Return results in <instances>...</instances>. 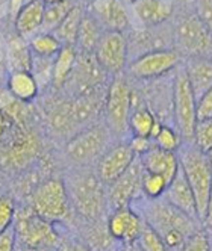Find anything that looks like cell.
Instances as JSON below:
<instances>
[{
	"label": "cell",
	"mask_w": 212,
	"mask_h": 251,
	"mask_svg": "<svg viewBox=\"0 0 212 251\" xmlns=\"http://www.w3.org/2000/svg\"><path fill=\"white\" fill-rule=\"evenodd\" d=\"M132 114V86L126 76L118 75L106 88L102 121L115 139L129 138V118Z\"/></svg>",
	"instance_id": "obj_5"
},
{
	"label": "cell",
	"mask_w": 212,
	"mask_h": 251,
	"mask_svg": "<svg viewBox=\"0 0 212 251\" xmlns=\"http://www.w3.org/2000/svg\"><path fill=\"white\" fill-rule=\"evenodd\" d=\"M168 182L162 176L153 174V173H143V178H141V192L146 199H161L167 189Z\"/></svg>",
	"instance_id": "obj_34"
},
{
	"label": "cell",
	"mask_w": 212,
	"mask_h": 251,
	"mask_svg": "<svg viewBox=\"0 0 212 251\" xmlns=\"http://www.w3.org/2000/svg\"><path fill=\"white\" fill-rule=\"evenodd\" d=\"M153 146L167 150V151H178L182 146V136L176 130L171 124H162L159 132L153 136Z\"/></svg>",
	"instance_id": "obj_33"
},
{
	"label": "cell",
	"mask_w": 212,
	"mask_h": 251,
	"mask_svg": "<svg viewBox=\"0 0 212 251\" xmlns=\"http://www.w3.org/2000/svg\"><path fill=\"white\" fill-rule=\"evenodd\" d=\"M184 71L196 99L212 89V56L186 58Z\"/></svg>",
	"instance_id": "obj_23"
},
{
	"label": "cell",
	"mask_w": 212,
	"mask_h": 251,
	"mask_svg": "<svg viewBox=\"0 0 212 251\" xmlns=\"http://www.w3.org/2000/svg\"><path fill=\"white\" fill-rule=\"evenodd\" d=\"M103 30L125 32L131 29L132 17L129 8L121 0H93L88 8Z\"/></svg>",
	"instance_id": "obj_16"
},
{
	"label": "cell",
	"mask_w": 212,
	"mask_h": 251,
	"mask_svg": "<svg viewBox=\"0 0 212 251\" xmlns=\"http://www.w3.org/2000/svg\"><path fill=\"white\" fill-rule=\"evenodd\" d=\"M129 146L132 149V151L135 153V156H141L144 154L147 150H150L153 147V141L150 138H141V136H129Z\"/></svg>",
	"instance_id": "obj_42"
},
{
	"label": "cell",
	"mask_w": 212,
	"mask_h": 251,
	"mask_svg": "<svg viewBox=\"0 0 212 251\" xmlns=\"http://www.w3.org/2000/svg\"><path fill=\"white\" fill-rule=\"evenodd\" d=\"M135 157L136 156L129 146V141L117 139L105 150L93 168L102 183L105 186H109L132 165Z\"/></svg>",
	"instance_id": "obj_15"
},
{
	"label": "cell",
	"mask_w": 212,
	"mask_h": 251,
	"mask_svg": "<svg viewBox=\"0 0 212 251\" xmlns=\"http://www.w3.org/2000/svg\"><path fill=\"white\" fill-rule=\"evenodd\" d=\"M117 251H143L135 242L133 244H125V245H118Z\"/></svg>",
	"instance_id": "obj_49"
},
{
	"label": "cell",
	"mask_w": 212,
	"mask_h": 251,
	"mask_svg": "<svg viewBox=\"0 0 212 251\" xmlns=\"http://www.w3.org/2000/svg\"><path fill=\"white\" fill-rule=\"evenodd\" d=\"M15 210H17V206L11 197L0 195V233L12 227Z\"/></svg>",
	"instance_id": "obj_39"
},
{
	"label": "cell",
	"mask_w": 212,
	"mask_h": 251,
	"mask_svg": "<svg viewBox=\"0 0 212 251\" xmlns=\"http://www.w3.org/2000/svg\"><path fill=\"white\" fill-rule=\"evenodd\" d=\"M75 251H93V250L80 241H75Z\"/></svg>",
	"instance_id": "obj_50"
},
{
	"label": "cell",
	"mask_w": 212,
	"mask_h": 251,
	"mask_svg": "<svg viewBox=\"0 0 212 251\" xmlns=\"http://www.w3.org/2000/svg\"><path fill=\"white\" fill-rule=\"evenodd\" d=\"M15 251H56L50 248H26V247H17Z\"/></svg>",
	"instance_id": "obj_51"
},
{
	"label": "cell",
	"mask_w": 212,
	"mask_h": 251,
	"mask_svg": "<svg viewBox=\"0 0 212 251\" xmlns=\"http://www.w3.org/2000/svg\"><path fill=\"white\" fill-rule=\"evenodd\" d=\"M138 157L144 171L162 176L167 182H170L179 171V159L176 151H167L153 146L150 150Z\"/></svg>",
	"instance_id": "obj_21"
},
{
	"label": "cell",
	"mask_w": 212,
	"mask_h": 251,
	"mask_svg": "<svg viewBox=\"0 0 212 251\" xmlns=\"http://www.w3.org/2000/svg\"><path fill=\"white\" fill-rule=\"evenodd\" d=\"M27 44L32 55L41 58H55L62 49V44L58 41V38L49 32L35 33L32 38L27 40Z\"/></svg>",
	"instance_id": "obj_31"
},
{
	"label": "cell",
	"mask_w": 212,
	"mask_h": 251,
	"mask_svg": "<svg viewBox=\"0 0 212 251\" xmlns=\"http://www.w3.org/2000/svg\"><path fill=\"white\" fill-rule=\"evenodd\" d=\"M27 2V0H8V3H9V12L11 15L14 17L17 12L20 11V8Z\"/></svg>",
	"instance_id": "obj_46"
},
{
	"label": "cell",
	"mask_w": 212,
	"mask_h": 251,
	"mask_svg": "<svg viewBox=\"0 0 212 251\" xmlns=\"http://www.w3.org/2000/svg\"><path fill=\"white\" fill-rule=\"evenodd\" d=\"M12 130V124L11 121L8 120V117L2 112V109H0V144L8 138V135L11 133Z\"/></svg>",
	"instance_id": "obj_44"
},
{
	"label": "cell",
	"mask_w": 212,
	"mask_h": 251,
	"mask_svg": "<svg viewBox=\"0 0 212 251\" xmlns=\"http://www.w3.org/2000/svg\"><path fill=\"white\" fill-rule=\"evenodd\" d=\"M83 228H82V241L85 245L90 247L93 251H117L114 248L118 245L112 236L109 235L108 227H106V220L100 221H82Z\"/></svg>",
	"instance_id": "obj_25"
},
{
	"label": "cell",
	"mask_w": 212,
	"mask_h": 251,
	"mask_svg": "<svg viewBox=\"0 0 212 251\" xmlns=\"http://www.w3.org/2000/svg\"><path fill=\"white\" fill-rule=\"evenodd\" d=\"M56 251H75V241L62 238L61 244L56 247Z\"/></svg>",
	"instance_id": "obj_47"
},
{
	"label": "cell",
	"mask_w": 212,
	"mask_h": 251,
	"mask_svg": "<svg viewBox=\"0 0 212 251\" xmlns=\"http://www.w3.org/2000/svg\"><path fill=\"white\" fill-rule=\"evenodd\" d=\"M174 251H211V241L208 231L203 227L199 228L191 236H188L185 242Z\"/></svg>",
	"instance_id": "obj_38"
},
{
	"label": "cell",
	"mask_w": 212,
	"mask_h": 251,
	"mask_svg": "<svg viewBox=\"0 0 212 251\" xmlns=\"http://www.w3.org/2000/svg\"><path fill=\"white\" fill-rule=\"evenodd\" d=\"M83 14H85V9L76 3L72 8V11L65 15V19L59 23V26L52 32L62 46H75L76 44L78 32H79V26H80Z\"/></svg>",
	"instance_id": "obj_30"
},
{
	"label": "cell",
	"mask_w": 212,
	"mask_h": 251,
	"mask_svg": "<svg viewBox=\"0 0 212 251\" xmlns=\"http://www.w3.org/2000/svg\"><path fill=\"white\" fill-rule=\"evenodd\" d=\"M164 123L159 121L155 114L146 106L135 107L129 118V136H141V138H150L159 132Z\"/></svg>",
	"instance_id": "obj_27"
},
{
	"label": "cell",
	"mask_w": 212,
	"mask_h": 251,
	"mask_svg": "<svg viewBox=\"0 0 212 251\" xmlns=\"http://www.w3.org/2000/svg\"><path fill=\"white\" fill-rule=\"evenodd\" d=\"M105 70L97 64L93 53H78L76 65L73 73L70 75L67 85H72L70 97H82L88 94H94L108 88L106 85Z\"/></svg>",
	"instance_id": "obj_13"
},
{
	"label": "cell",
	"mask_w": 212,
	"mask_h": 251,
	"mask_svg": "<svg viewBox=\"0 0 212 251\" xmlns=\"http://www.w3.org/2000/svg\"><path fill=\"white\" fill-rule=\"evenodd\" d=\"M114 141L117 139L108 130L105 123L97 121L65 141L64 156L72 168L94 167L99 157Z\"/></svg>",
	"instance_id": "obj_4"
},
{
	"label": "cell",
	"mask_w": 212,
	"mask_h": 251,
	"mask_svg": "<svg viewBox=\"0 0 212 251\" xmlns=\"http://www.w3.org/2000/svg\"><path fill=\"white\" fill-rule=\"evenodd\" d=\"M29 207L53 224H62L75 215L64 180L56 177L46 178L32 189Z\"/></svg>",
	"instance_id": "obj_8"
},
{
	"label": "cell",
	"mask_w": 212,
	"mask_h": 251,
	"mask_svg": "<svg viewBox=\"0 0 212 251\" xmlns=\"http://www.w3.org/2000/svg\"><path fill=\"white\" fill-rule=\"evenodd\" d=\"M17 248V238L14 227L6 228L0 233V251H15Z\"/></svg>",
	"instance_id": "obj_43"
},
{
	"label": "cell",
	"mask_w": 212,
	"mask_h": 251,
	"mask_svg": "<svg viewBox=\"0 0 212 251\" xmlns=\"http://www.w3.org/2000/svg\"><path fill=\"white\" fill-rule=\"evenodd\" d=\"M5 86L12 99L26 104H30L40 96V86L30 71H9Z\"/></svg>",
	"instance_id": "obj_24"
},
{
	"label": "cell",
	"mask_w": 212,
	"mask_h": 251,
	"mask_svg": "<svg viewBox=\"0 0 212 251\" xmlns=\"http://www.w3.org/2000/svg\"><path fill=\"white\" fill-rule=\"evenodd\" d=\"M144 168L136 156L132 165L123 173L117 180L109 186H106V197H108L109 210L118 207H131L138 199L143 197L141 192V178H143Z\"/></svg>",
	"instance_id": "obj_14"
},
{
	"label": "cell",
	"mask_w": 212,
	"mask_h": 251,
	"mask_svg": "<svg viewBox=\"0 0 212 251\" xmlns=\"http://www.w3.org/2000/svg\"><path fill=\"white\" fill-rule=\"evenodd\" d=\"M46 120L50 132L55 136L68 139L80 130L73 114L70 97L53 100V103L46 109Z\"/></svg>",
	"instance_id": "obj_18"
},
{
	"label": "cell",
	"mask_w": 212,
	"mask_h": 251,
	"mask_svg": "<svg viewBox=\"0 0 212 251\" xmlns=\"http://www.w3.org/2000/svg\"><path fill=\"white\" fill-rule=\"evenodd\" d=\"M32 53L26 40L15 35L8 41L6 47V67L9 71H29Z\"/></svg>",
	"instance_id": "obj_29"
},
{
	"label": "cell",
	"mask_w": 212,
	"mask_h": 251,
	"mask_svg": "<svg viewBox=\"0 0 212 251\" xmlns=\"http://www.w3.org/2000/svg\"><path fill=\"white\" fill-rule=\"evenodd\" d=\"M191 142L203 153L212 149V118L200 120L196 123Z\"/></svg>",
	"instance_id": "obj_37"
},
{
	"label": "cell",
	"mask_w": 212,
	"mask_h": 251,
	"mask_svg": "<svg viewBox=\"0 0 212 251\" xmlns=\"http://www.w3.org/2000/svg\"><path fill=\"white\" fill-rule=\"evenodd\" d=\"M53 61L55 58H41L33 56L30 62V75L37 80L40 89L52 83V70H53Z\"/></svg>",
	"instance_id": "obj_35"
},
{
	"label": "cell",
	"mask_w": 212,
	"mask_h": 251,
	"mask_svg": "<svg viewBox=\"0 0 212 251\" xmlns=\"http://www.w3.org/2000/svg\"><path fill=\"white\" fill-rule=\"evenodd\" d=\"M194 14L212 33V0H194Z\"/></svg>",
	"instance_id": "obj_40"
},
{
	"label": "cell",
	"mask_w": 212,
	"mask_h": 251,
	"mask_svg": "<svg viewBox=\"0 0 212 251\" xmlns=\"http://www.w3.org/2000/svg\"><path fill=\"white\" fill-rule=\"evenodd\" d=\"M206 157H208V160H209V164H211V167H212V149L206 151Z\"/></svg>",
	"instance_id": "obj_53"
},
{
	"label": "cell",
	"mask_w": 212,
	"mask_h": 251,
	"mask_svg": "<svg viewBox=\"0 0 212 251\" xmlns=\"http://www.w3.org/2000/svg\"><path fill=\"white\" fill-rule=\"evenodd\" d=\"M143 226V218L132 207H118L109 210L108 217H106V227L118 245L133 244L138 239Z\"/></svg>",
	"instance_id": "obj_17"
},
{
	"label": "cell",
	"mask_w": 212,
	"mask_h": 251,
	"mask_svg": "<svg viewBox=\"0 0 212 251\" xmlns=\"http://www.w3.org/2000/svg\"><path fill=\"white\" fill-rule=\"evenodd\" d=\"M88 2H90V3H91V2H93V0H88Z\"/></svg>",
	"instance_id": "obj_56"
},
{
	"label": "cell",
	"mask_w": 212,
	"mask_h": 251,
	"mask_svg": "<svg viewBox=\"0 0 212 251\" xmlns=\"http://www.w3.org/2000/svg\"><path fill=\"white\" fill-rule=\"evenodd\" d=\"M6 77H8V67H6V61L0 56V86L3 83H6Z\"/></svg>",
	"instance_id": "obj_48"
},
{
	"label": "cell",
	"mask_w": 212,
	"mask_h": 251,
	"mask_svg": "<svg viewBox=\"0 0 212 251\" xmlns=\"http://www.w3.org/2000/svg\"><path fill=\"white\" fill-rule=\"evenodd\" d=\"M12 227L15 231L17 245L26 248L56 250L64 238L56 224L40 217L29 206L15 210Z\"/></svg>",
	"instance_id": "obj_7"
},
{
	"label": "cell",
	"mask_w": 212,
	"mask_h": 251,
	"mask_svg": "<svg viewBox=\"0 0 212 251\" xmlns=\"http://www.w3.org/2000/svg\"><path fill=\"white\" fill-rule=\"evenodd\" d=\"M196 118L200 120H209L212 118V89L200 96L196 101Z\"/></svg>",
	"instance_id": "obj_41"
},
{
	"label": "cell",
	"mask_w": 212,
	"mask_h": 251,
	"mask_svg": "<svg viewBox=\"0 0 212 251\" xmlns=\"http://www.w3.org/2000/svg\"><path fill=\"white\" fill-rule=\"evenodd\" d=\"M173 46L179 55L212 56V33L194 12L185 14L173 26Z\"/></svg>",
	"instance_id": "obj_10"
},
{
	"label": "cell",
	"mask_w": 212,
	"mask_h": 251,
	"mask_svg": "<svg viewBox=\"0 0 212 251\" xmlns=\"http://www.w3.org/2000/svg\"><path fill=\"white\" fill-rule=\"evenodd\" d=\"M208 235H209V241H211V251H212V228L211 230H206Z\"/></svg>",
	"instance_id": "obj_55"
},
{
	"label": "cell",
	"mask_w": 212,
	"mask_h": 251,
	"mask_svg": "<svg viewBox=\"0 0 212 251\" xmlns=\"http://www.w3.org/2000/svg\"><path fill=\"white\" fill-rule=\"evenodd\" d=\"M78 59V50L75 46H62L59 53L53 61V70H52V86L53 89H62L73 73V68L76 65Z\"/></svg>",
	"instance_id": "obj_26"
},
{
	"label": "cell",
	"mask_w": 212,
	"mask_h": 251,
	"mask_svg": "<svg viewBox=\"0 0 212 251\" xmlns=\"http://www.w3.org/2000/svg\"><path fill=\"white\" fill-rule=\"evenodd\" d=\"M72 210L82 221L106 220L109 213L106 186L93 167L72 168L62 178Z\"/></svg>",
	"instance_id": "obj_2"
},
{
	"label": "cell",
	"mask_w": 212,
	"mask_h": 251,
	"mask_svg": "<svg viewBox=\"0 0 212 251\" xmlns=\"http://www.w3.org/2000/svg\"><path fill=\"white\" fill-rule=\"evenodd\" d=\"M131 207L143 218L149 227H152L162 238L171 251L178 250L188 236L202 228V224L197 220L176 209L162 197L153 200L141 197Z\"/></svg>",
	"instance_id": "obj_1"
},
{
	"label": "cell",
	"mask_w": 212,
	"mask_h": 251,
	"mask_svg": "<svg viewBox=\"0 0 212 251\" xmlns=\"http://www.w3.org/2000/svg\"><path fill=\"white\" fill-rule=\"evenodd\" d=\"M103 32L105 30L100 27V25L96 22L94 17L88 11H85L80 26H79L76 44H75L78 53H93Z\"/></svg>",
	"instance_id": "obj_28"
},
{
	"label": "cell",
	"mask_w": 212,
	"mask_h": 251,
	"mask_svg": "<svg viewBox=\"0 0 212 251\" xmlns=\"http://www.w3.org/2000/svg\"><path fill=\"white\" fill-rule=\"evenodd\" d=\"M196 96L189 86L184 67L176 68L171 91V121L184 141H191L196 118Z\"/></svg>",
	"instance_id": "obj_9"
},
{
	"label": "cell",
	"mask_w": 212,
	"mask_h": 251,
	"mask_svg": "<svg viewBox=\"0 0 212 251\" xmlns=\"http://www.w3.org/2000/svg\"><path fill=\"white\" fill-rule=\"evenodd\" d=\"M131 17L139 27H156L165 25L173 15L171 0H135L129 6Z\"/></svg>",
	"instance_id": "obj_19"
},
{
	"label": "cell",
	"mask_w": 212,
	"mask_h": 251,
	"mask_svg": "<svg viewBox=\"0 0 212 251\" xmlns=\"http://www.w3.org/2000/svg\"><path fill=\"white\" fill-rule=\"evenodd\" d=\"M176 153L179 159V168L182 170L194 194L197 217L202 223L212 186V167L206 157V153L199 150L191 141H184Z\"/></svg>",
	"instance_id": "obj_3"
},
{
	"label": "cell",
	"mask_w": 212,
	"mask_h": 251,
	"mask_svg": "<svg viewBox=\"0 0 212 251\" xmlns=\"http://www.w3.org/2000/svg\"><path fill=\"white\" fill-rule=\"evenodd\" d=\"M93 56L108 76L123 75L129 62L126 33L105 30L93 51Z\"/></svg>",
	"instance_id": "obj_12"
},
{
	"label": "cell",
	"mask_w": 212,
	"mask_h": 251,
	"mask_svg": "<svg viewBox=\"0 0 212 251\" xmlns=\"http://www.w3.org/2000/svg\"><path fill=\"white\" fill-rule=\"evenodd\" d=\"M41 153V139L30 126L12 127L8 138L0 144V170L20 173L27 170Z\"/></svg>",
	"instance_id": "obj_6"
},
{
	"label": "cell",
	"mask_w": 212,
	"mask_h": 251,
	"mask_svg": "<svg viewBox=\"0 0 212 251\" xmlns=\"http://www.w3.org/2000/svg\"><path fill=\"white\" fill-rule=\"evenodd\" d=\"M44 17V3L41 0H27L14 15L15 33L23 40L32 38L35 33L41 32Z\"/></svg>",
	"instance_id": "obj_22"
},
{
	"label": "cell",
	"mask_w": 212,
	"mask_h": 251,
	"mask_svg": "<svg viewBox=\"0 0 212 251\" xmlns=\"http://www.w3.org/2000/svg\"><path fill=\"white\" fill-rule=\"evenodd\" d=\"M75 5H76L75 0H67V2L55 3V5H44V17H43L41 32L52 33L59 26V23L65 19V15L72 11V8Z\"/></svg>",
	"instance_id": "obj_32"
},
{
	"label": "cell",
	"mask_w": 212,
	"mask_h": 251,
	"mask_svg": "<svg viewBox=\"0 0 212 251\" xmlns=\"http://www.w3.org/2000/svg\"><path fill=\"white\" fill-rule=\"evenodd\" d=\"M202 227L205 230L212 228V186H211L209 199H208V204H206V210H205V217L202 220Z\"/></svg>",
	"instance_id": "obj_45"
},
{
	"label": "cell",
	"mask_w": 212,
	"mask_h": 251,
	"mask_svg": "<svg viewBox=\"0 0 212 251\" xmlns=\"http://www.w3.org/2000/svg\"><path fill=\"white\" fill-rule=\"evenodd\" d=\"M162 199L165 201H168L171 206H174L176 209H179L181 212L188 215V217H191V218L199 221L197 209H196V200H194V194H192V191H191V188H189V185H188L186 178H185V176H184L181 168H179L178 173H176V176L168 182L167 189H165V192L162 195Z\"/></svg>",
	"instance_id": "obj_20"
},
{
	"label": "cell",
	"mask_w": 212,
	"mask_h": 251,
	"mask_svg": "<svg viewBox=\"0 0 212 251\" xmlns=\"http://www.w3.org/2000/svg\"><path fill=\"white\" fill-rule=\"evenodd\" d=\"M44 5H55V3H62L67 2V0H41Z\"/></svg>",
	"instance_id": "obj_52"
},
{
	"label": "cell",
	"mask_w": 212,
	"mask_h": 251,
	"mask_svg": "<svg viewBox=\"0 0 212 251\" xmlns=\"http://www.w3.org/2000/svg\"><path fill=\"white\" fill-rule=\"evenodd\" d=\"M121 2H123V3H125L126 6H131V5H132V3L135 2V0H121Z\"/></svg>",
	"instance_id": "obj_54"
},
{
	"label": "cell",
	"mask_w": 212,
	"mask_h": 251,
	"mask_svg": "<svg viewBox=\"0 0 212 251\" xmlns=\"http://www.w3.org/2000/svg\"><path fill=\"white\" fill-rule=\"evenodd\" d=\"M181 55L174 49H161L153 50L144 55L133 58L128 62L125 73L129 76L128 79L150 82L159 77H164L170 71L179 67Z\"/></svg>",
	"instance_id": "obj_11"
},
{
	"label": "cell",
	"mask_w": 212,
	"mask_h": 251,
	"mask_svg": "<svg viewBox=\"0 0 212 251\" xmlns=\"http://www.w3.org/2000/svg\"><path fill=\"white\" fill-rule=\"evenodd\" d=\"M135 244L143 251H171L165 245L162 238L146 223H144L143 228H141V233H139L138 239L135 241Z\"/></svg>",
	"instance_id": "obj_36"
}]
</instances>
